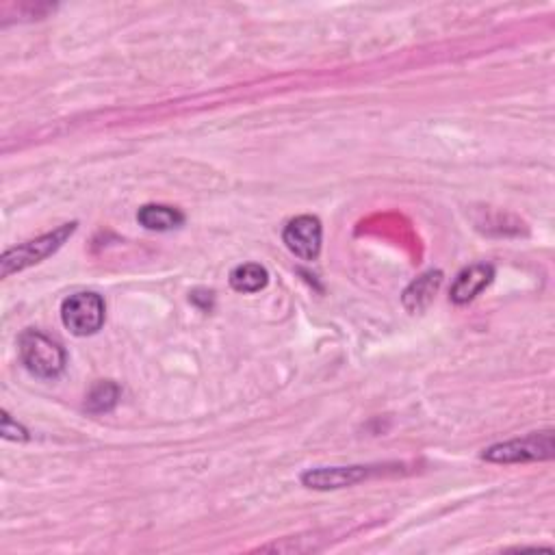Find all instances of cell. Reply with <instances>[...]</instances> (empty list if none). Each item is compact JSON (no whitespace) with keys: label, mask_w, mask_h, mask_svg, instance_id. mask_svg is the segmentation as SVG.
<instances>
[{"label":"cell","mask_w":555,"mask_h":555,"mask_svg":"<svg viewBox=\"0 0 555 555\" xmlns=\"http://www.w3.org/2000/svg\"><path fill=\"white\" fill-rule=\"evenodd\" d=\"M74 230H76V222L63 224L57 230L48 232V235H42L33 241L18 245V248L7 250L3 254V261H0V267H3L0 269V274H3V278H9L11 274H18L22 269L42 263L44 258L55 254L61 245L70 239Z\"/></svg>","instance_id":"obj_1"},{"label":"cell","mask_w":555,"mask_h":555,"mask_svg":"<svg viewBox=\"0 0 555 555\" xmlns=\"http://www.w3.org/2000/svg\"><path fill=\"white\" fill-rule=\"evenodd\" d=\"M20 360L33 376L53 380L66 367V354L61 347L53 341L44 337L42 332L27 330L20 337Z\"/></svg>","instance_id":"obj_2"},{"label":"cell","mask_w":555,"mask_h":555,"mask_svg":"<svg viewBox=\"0 0 555 555\" xmlns=\"http://www.w3.org/2000/svg\"><path fill=\"white\" fill-rule=\"evenodd\" d=\"M61 321L74 337H89L105 324V300L98 293H74L61 304Z\"/></svg>","instance_id":"obj_3"},{"label":"cell","mask_w":555,"mask_h":555,"mask_svg":"<svg viewBox=\"0 0 555 555\" xmlns=\"http://www.w3.org/2000/svg\"><path fill=\"white\" fill-rule=\"evenodd\" d=\"M553 449H555L553 434L540 432V434H529L525 438H514V441L488 447L482 454V458L488 462H499V464L549 460V458H553Z\"/></svg>","instance_id":"obj_4"},{"label":"cell","mask_w":555,"mask_h":555,"mask_svg":"<svg viewBox=\"0 0 555 555\" xmlns=\"http://www.w3.org/2000/svg\"><path fill=\"white\" fill-rule=\"evenodd\" d=\"M287 248L302 261H315L321 250V222L313 215H300L291 219L282 232Z\"/></svg>","instance_id":"obj_5"},{"label":"cell","mask_w":555,"mask_h":555,"mask_svg":"<svg viewBox=\"0 0 555 555\" xmlns=\"http://www.w3.org/2000/svg\"><path fill=\"white\" fill-rule=\"evenodd\" d=\"M371 473H376L373 467H321L308 469L302 473V484L306 488L315 490H337L345 486H354L358 482L367 480Z\"/></svg>","instance_id":"obj_6"},{"label":"cell","mask_w":555,"mask_h":555,"mask_svg":"<svg viewBox=\"0 0 555 555\" xmlns=\"http://www.w3.org/2000/svg\"><path fill=\"white\" fill-rule=\"evenodd\" d=\"M493 276H495L493 265H486V263H477L462 269L454 282V287H451V300L456 304H467L475 300L477 295L490 285Z\"/></svg>","instance_id":"obj_7"},{"label":"cell","mask_w":555,"mask_h":555,"mask_svg":"<svg viewBox=\"0 0 555 555\" xmlns=\"http://www.w3.org/2000/svg\"><path fill=\"white\" fill-rule=\"evenodd\" d=\"M443 274L441 271H428V274L419 276L412 285L404 291V306L410 313H421L430 306L434 295L441 289Z\"/></svg>","instance_id":"obj_8"},{"label":"cell","mask_w":555,"mask_h":555,"mask_svg":"<svg viewBox=\"0 0 555 555\" xmlns=\"http://www.w3.org/2000/svg\"><path fill=\"white\" fill-rule=\"evenodd\" d=\"M137 222L148 228V230H174L178 226L185 224V215L180 213L174 206H165V204H146L141 206L137 213Z\"/></svg>","instance_id":"obj_9"},{"label":"cell","mask_w":555,"mask_h":555,"mask_svg":"<svg viewBox=\"0 0 555 555\" xmlns=\"http://www.w3.org/2000/svg\"><path fill=\"white\" fill-rule=\"evenodd\" d=\"M269 274L263 265L245 263L237 269H232L230 274V287L239 293H258L267 287Z\"/></svg>","instance_id":"obj_10"},{"label":"cell","mask_w":555,"mask_h":555,"mask_svg":"<svg viewBox=\"0 0 555 555\" xmlns=\"http://www.w3.org/2000/svg\"><path fill=\"white\" fill-rule=\"evenodd\" d=\"M118 399H120L118 384L100 382L94 386L92 393L87 395L85 406L89 412H96V415H100V412H109L115 404H118Z\"/></svg>","instance_id":"obj_11"},{"label":"cell","mask_w":555,"mask_h":555,"mask_svg":"<svg viewBox=\"0 0 555 555\" xmlns=\"http://www.w3.org/2000/svg\"><path fill=\"white\" fill-rule=\"evenodd\" d=\"M0 432H3V438H7V441H27L29 434L27 430L22 428V425L18 421L11 419L7 412H3V425H0Z\"/></svg>","instance_id":"obj_12"}]
</instances>
